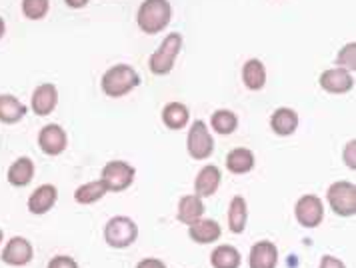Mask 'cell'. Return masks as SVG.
<instances>
[{
	"label": "cell",
	"mask_w": 356,
	"mask_h": 268,
	"mask_svg": "<svg viewBox=\"0 0 356 268\" xmlns=\"http://www.w3.org/2000/svg\"><path fill=\"white\" fill-rule=\"evenodd\" d=\"M56 198H58V190L52 184H42L34 190L29 198V210L33 214H44L49 212L52 206L56 205Z\"/></svg>",
	"instance_id": "cell-16"
},
{
	"label": "cell",
	"mask_w": 356,
	"mask_h": 268,
	"mask_svg": "<svg viewBox=\"0 0 356 268\" xmlns=\"http://www.w3.org/2000/svg\"><path fill=\"white\" fill-rule=\"evenodd\" d=\"M294 214H296V221L300 226L316 228L324 219L323 200L316 194H305L298 198V203L294 206Z\"/></svg>",
	"instance_id": "cell-8"
},
{
	"label": "cell",
	"mask_w": 356,
	"mask_h": 268,
	"mask_svg": "<svg viewBox=\"0 0 356 268\" xmlns=\"http://www.w3.org/2000/svg\"><path fill=\"white\" fill-rule=\"evenodd\" d=\"M138 238V226L129 216H114L104 226V240L113 249H129Z\"/></svg>",
	"instance_id": "cell-4"
},
{
	"label": "cell",
	"mask_w": 356,
	"mask_h": 268,
	"mask_svg": "<svg viewBox=\"0 0 356 268\" xmlns=\"http://www.w3.org/2000/svg\"><path fill=\"white\" fill-rule=\"evenodd\" d=\"M136 268H166V265L159 258H143Z\"/></svg>",
	"instance_id": "cell-33"
},
{
	"label": "cell",
	"mask_w": 356,
	"mask_h": 268,
	"mask_svg": "<svg viewBox=\"0 0 356 268\" xmlns=\"http://www.w3.org/2000/svg\"><path fill=\"white\" fill-rule=\"evenodd\" d=\"M211 127L214 128V132L227 136V134H232L236 127H238V118L232 111H227V109H220L216 111L211 116Z\"/></svg>",
	"instance_id": "cell-27"
},
{
	"label": "cell",
	"mask_w": 356,
	"mask_h": 268,
	"mask_svg": "<svg viewBox=\"0 0 356 268\" xmlns=\"http://www.w3.org/2000/svg\"><path fill=\"white\" fill-rule=\"evenodd\" d=\"M56 102H58V90H56V86L54 84H40V86H36V90L33 93L31 107H33L34 114L49 116L50 112L56 109Z\"/></svg>",
	"instance_id": "cell-12"
},
{
	"label": "cell",
	"mask_w": 356,
	"mask_h": 268,
	"mask_svg": "<svg viewBox=\"0 0 356 268\" xmlns=\"http://www.w3.org/2000/svg\"><path fill=\"white\" fill-rule=\"evenodd\" d=\"M66 132L60 125H47L38 134V146L42 148L44 155L50 157H58L66 148Z\"/></svg>",
	"instance_id": "cell-10"
},
{
	"label": "cell",
	"mask_w": 356,
	"mask_h": 268,
	"mask_svg": "<svg viewBox=\"0 0 356 268\" xmlns=\"http://www.w3.org/2000/svg\"><path fill=\"white\" fill-rule=\"evenodd\" d=\"M4 29H6V26H4V20H2V16H0V38H2V34H4Z\"/></svg>",
	"instance_id": "cell-35"
},
{
	"label": "cell",
	"mask_w": 356,
	"mask_h": 268,
	"mask_svg": "<svg viewBox=\"0 0 356 268\" xmlns=\"http://www.w3.org/2000/svg\"><path fill=\"white\" fill-rule=\"evenodd\" d=\"M49 268H79L76 260L70 258V256H65V254H58L54 256L49 262Z\"/></svg>",
	"instance_id": "cell-30"
},
{
	"label": "cell",
	"mask_w": 356,
	"mask_h": 268,
	"mask_svg": "<svg viewBox=\"0 0 356 268\" xmlns=\"http://www.w3.org/2000/svg\"><path fill=\"white\" fill-rule=\"evenodd\" d=\"M202 214H204L202 196H198V194H184V196L178 200L177 216L180 222L193 224V222H196L198 219H202Z\"/></svg>",
	"instance_id": "cell-15"
},
{
	"label": "cell",
	"mask_w": 356,
	"mask_h": 268,
	"mask_svg": "<svg viewBox=\"0 0 356 268\" xmlns=\"http://www.w3.org/2000/svg\"><path fill=\"white\" fill-rule=\"evenodd\" d=\"M172 16V8L168 0H145L138 8V26L146 34H156L168 26Z\"/></svg>",
	"instance_id": "cell-2"
},
{
	"label": "cell",
	"mask_w": 356,
	"mask_h": 268,
	"mask_svg": "<svg viewBox=\"0 0 356 268\" xmlns=\"http://www.w3.org/2000/svg\"><path fill=\"white\" fill-rule=\"evenodd\" d=\"M8 182L13 187H26L34 176V162L29 157L17 158L8 168Z\"/></svg>",
	"instance_id": "cell-20"
},
{
	"label": "cell",
	"mask_w": 356,
	"mask_h": 268,
	"mask_svg": "<svg viewBox=\"0 0 356 268\" xmlns=\"http://www.w3.org/2000/svg\"><path fill=\"white\" fill-rule=\"evenodd\" d=\"M2 237H4V235H2V230H0V242H2Z\"/></svg>",
	"instance_id": "cell-36"
},
{
	"label": "cell",
	"mask_w": 356,
	"mask_h": 268,
	"mask_svg": "<svg viewBox=\"0 0 356 268\" xmlns=\"http://www.w3.org/2000/svg\"><path fill=\"white\" fill-rule=\"evenodd\" d=\"M33 244L24 237L10 238L2 251V262L8 267H24L33 260Z\"/></svg>",
	"instance_id": "cell-9"
},
{
	"label": "cell",
	"mask_w": 356,
	"mask_h": 268,
	"mask_svg": "<svg viewBox=\"0 0 356 268\" xmlns=\"http://www.w3.org/2000/svg\"><path fill=\"white\" fill-rule=\"evenodd\" d=\"M328 205L339 216H355L356 214V187L355 182L340 180L328 189Z\"/></svg>",
	"instance_id": "cell-5"
},
{
	"label": "cell",
	"mask_w": 356,
	"mask_h": 268,
	"mask_svg": "<svg viewBox=\"0 0 356 268\" xmlns=\"http://www.w3.org/2000/svg\"><path fill=\"white\" fill-rule=\"evenodd\" d=\"M246 221H248V208H246V200L241 194L232 196L230 206H228V228L234 235H241L246 228Z\"/></svg>",
	"instance_id": "cell-19"
},
{
	"label": "cell",
	"mask_w": 356,
	"mask_h": 268,
	"mask_svg": "<svg viewBox=\"0 0 356 268\" xmlns=\"http://www.w3.org/2000/svg\"><path fill=\"white\" fill-rule=\"evenodd\" d=\"M243 82L248 90H260L266 84V68L259 58H250L243 66Z\"/></svg>",
	"instance_id": "cell-21"
},
{
	"label": "cell",
	"mask_w": 356,
	"mask_h": 268,
	"mask_svg": "<svg viewBox=\"0 0 356 268\" xmlns=\"http://www.w3.org/2000/svg\"><path fill=\"white\" fill-rule=\"evenodd\" d=\"M321 86H323L326 93H332V95H344L348 90H353L355 86V79H353V72L344 70V68H330V70H324L321 74Z\"/></svg>",
	"instance_id": "cell-11"
},
{
	"label": "cell",
	"mask_w": 356,
	"mask_h": 268,
	"mask_svg": "<svg viewBox=\"0 0 356 268\" xmlns=\"http://www.w3.org/2000/svg\"><path fill=\"white\" fill-rule=\"evenodd\" d=\"M318 268H346V267H344V262H342L340 258L326 254V256L321 258V265H318Z\"/></svg>",
	"instance_id": "cell-32"
},
{
	"label": "cell",
	"mask_w": 356,
	"mask_h": 268,
	"mask_svg": "<svg viewBox=\"0 0 356 268\" xmlns=\"http://www.w3.org/2000/svg\"><path fill=\"white\" fill-rule=\"evenodd\" d=\"M49 0H22V13L31 20H40L49 13Z\"/></svg>",
	"instance_id": "cell-28"
},
{
	"label": "cell",
	"mask_w": 356,
	"mask_h": 268,
	"mask_svg": "<svg viewBox=\"0 0 356 268\" xmlns=\"http://www.w3.org/2000/svg\"><path fill=\"white\" fill-rule=\"evenodd\" d=\"M188 118H191L188 109L182 102H170L162 111V123L168 128H172V130H180V128L186 127Z\"/></svg>",
	"instance_id": "cell-24"
},
{
	"label": "cell",
	"mask_w": 356,
	"mask_h": 268,
	"mask_svg": "<svg viewBox=\"0 0 356 268\" xmlns=\"http://www.w3.org/2000/svg\"><path fill=\"white\" fill-rule=\"evenodd\" d=\"M188 226H191L188 237L193 238L195 242H198V244H212L222 235L220 224L216 221H212V219H198V221L188 224Z\"/></svg>",
	"instance_id": "cell-14"
},
{
	"label": "cell",
	"mask_w": 356,
	"mask_h": 268,
	"mask_svg": "<svg viewBox=\"0 0 356 268\" xmlns=\"http://www.w3.org/2000/svg\"><path fill=\"white\" fill-rule=\"evenodd\" d=\"M270 128L278 136H291L298 128V114L292 109H278L270 118Z\"/></svg>",
	"instance_id": "cell-22"
},
{
	"label": "cell",
	"mask_w": 356,
	"mask_h": 268,
	"mask_svg": "<svg viewBox=\"0 0 356 268\" xmlns=\"http://www.w3.org/2000/svg\"><path fill=\"white\" fill-rule=\"evenodd\" d=\"M344 162H346V166L350 168V171H355L356 168V141L348 142L346 146H344Z\"/></svg>",
	"instance_id": "cell-31"
},
{
	"label": "cell",
	"mask_w": 356,
	"mask_h": 268,
	"mask_svg": "<svg viewBox=\"0 0 356 268\" xmlns=\"http://www.w3.org/2000/svg\"><path fill=\"white\" fill-rule=\"evenodd\" d=\"M241 253L230 246V244H225V246H216L211 254V265L214 268H238L241 267Z\"/></svg>",
	"instance_id": "cell-25"
},
{
	"label": "cell",
	"mask_w": 356,
	"mask_h": 268,
	"mask_svg": "<svg viewBox=\"0 0 356 268\" xmlns=\"http://www.w3.org/2000/svg\"><path fill=\"white\" fill-rule=\"evenodd\" d=\"M337 63L340 68L348 70V72H355L356 70V45L355 42H348L346 47L342 48L337 56Z\"/></svg>",
	"instance_id": "cell-29"
},
{
	"label": "cell",
	"mask_w": 356,
	"mask_h": 268,
	"mask_svg": "<svg viewBox=\"0 0 356 268\" xmlns=\"http://www.w3.org/2000/svg\"><path fill=\"white\" fill-rule=\"evenodd\" d=\"M180 47H182V36H180L178 32H170V34L162 40L161 47L154 50V54L150 56V63L148 64H150L152 74H156V77L168 74V72L172 70L175 63H177Z\"/></svg>",
	"instance_id": "cell-3"
},
{
	"label": "cell",
	"mask_w": 356,
	"mask_h": 268,
	"mask_svg": "<svg viewBox=\"0 0 356 268\" xmlns=\"http://www.w3.org/2000/svg\"><path fill=\"white\" fill-rule=\"evenodd\" d=\"M134 174H136V171H134V166H130L129 162L113 160L102 168V178L100 180L106 184L108 192L111 190L113 192H122L134 182Z\"/></svg>",
	"instance_id": "cell-6"
},
{
	"label": "cell",
	"mask_w": 356,
	"mask_h": 268,
	"mask_svg": "<svg viewBox=\"0 0 356 268\" xmlns=\"http://www.w3.org/2000/svg\"><path fill=\"white\" fill-rule=\"evenodd\" d=\"M106 192H108V189L102 180H92V182H86V184L76 189L74 200L79 205H92V203H98Z\"/></svg>",
	"instance_id": "cell-26"
},
{
	"label": "cell",
	"mask_w": 356,
	"mask_h": 268,
	"mask_svg": "<svg viewBox=\"0 0 356 268\" xmlns=\"http://www.w3.org/2000/svg\"><path fill=\"white\" fill-rule=\"evenodd\" d=\"M186 148H188V155L195 160H204L214 152V141H212V134L209 132V127L204 120L193 123L188 139H186Z\"/></svg>",
	"instance_id": "cell-7"
},
{
	"label": "cell",
	"mask_w": 356,
	"mask_h": 268,
	"mask_svg": "<svg viewBox=\"0 0 356 268\" xmlns=\"http://www.w3.org/2000/svg\"><path fill=\"white\" fill-rule=\"evenodd\" d=\"M26 107L13 95H0V123L17 125L24 118Z\"/></svg>",
	"instance_id": "cell-18"
},
{
	"label": "cell",
	"mask_w": 356,
	"mask_h": 268,
	"mask_svg": "<svg viewBox=\"0 0 356 268\" xmlns=\"http://www.w3.org/2000/svg\"><path fill=\"white\" fill-rule=\"evenodd\" d=\"M218 184H220V171L214 164L204 166L200 173L196 174L195 190L198 196H212L218 190Z\"/></svg>",
	"instance_id": "cell-17"
},
{
	"label": "cell",
	"mask_w": 356,
	"mask_h": 268,
	"mask_svg": "<svg viewBox=\"0 0 356 268\" xmlns=\"http://www.w3.org/2000/svg\"><path fill=\"white\" fill-rule=\"evenodd\" d=\"M248 265H250V268H276L278 249L270 240H260L250 249Z\"/></svg>",
	"instance_id": "cell-13"
},
{
	"label": "cell",
	"mask_w": 356,
	"mask_h": 268,
	"mask_svg": "<svg viewBox=\"0 0 356 268\" xmlns=\"http://www.w3.org/2000/svg\"><path fill=\"white\" fill-rule=\"evenodd\" d=\"M65 2L70 6V8H82V6H86V4H88V0H65Z\"/></svg>",
	"instance_id": "cell-34"
},
{
	"label": "cell",
	"mask_w": 356,
	"mask_h": 268,
	"mask_svg": "<svg viewBox=\"0 0 356 268\" xmlns=\"http://www.w3.org/2000/svg\"><path fill=\"white\" fill-rule=\"evenodd\" d=\"M140 82L138 72L129 66V64H116L108 68L102 77V90L111 98H120V96L132 93Z\"/></svg>",
	"instance_id": "cell-1"
},
{
	"label": "cell",
	"mask_w": 356,
	"mask_h": 268,
	"mask_svg": "<svg viewBox=\"0 0 356 268\" xmlns=\"http://www.w3.org/2000/svg\"><path fill=\"white\" fill-rule=\"evenodd\" d=\"M254 166V155L248 148H234L227 157V168L232 174H246Z\"/></svg>",
	"instance_id": "cell-23"
}]
</instances>
